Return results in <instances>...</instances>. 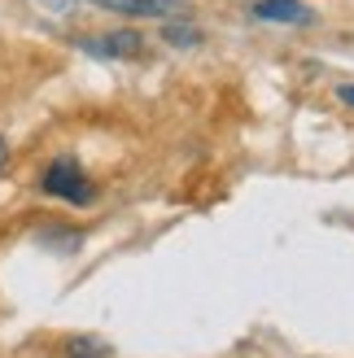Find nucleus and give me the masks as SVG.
<instances>
[{"label": "nucleus", "mask_w": 354, "mask_h": 358, "mask_svg": "<svg viewBox=\"0 0 354 358\" xmlns=\"http://www.w3.org/2000/svg\"><path fill=\"white\" fill-rule=\"evenodd\" d=\"M40 188L48 196H57V201H70V206H92L97 201V184L83 175V166L75 162V157L48 162V171L40 175Z\"/></svg>", "instance_id": "1"}, {"label": "nucleus", "mask_w": 354, "mask_h": 358, "mask_svg": "<svg viewBox=\"0 0 354 358\" xmlns=\"http://www.w3.org/2000/svg\"><path fill=\"white\" fill-rule=\"evenodd\" d=\"M87 57H105V62H127L145 52V40L136 31H105V35H79L75 40Z\"/></svg>", "instance_id": "2"}, {"label": "nucleus", "mask_w": 354, "mask_h": 358, "mask_svg": "<svg viewBox=\"0 0 354 358\" xmlns=\"http://www.w3.org/2000/svg\"><path fill=\"white\" fill-rule=\"evenodd\" d=\"M97 9H110V13H122V17H188V5L184 0H92Z\"/></svg>", "instance_id": "3"}, {"label": "nucleus", "mask_w": 354, "mask_h": 358, "mask_svg": "<svg viewBox=\"0 0 354 358\" xmlns=\"http://www.w3.org/2000/svg\"><path fill=\"white\" fill-rule=\"evenodd\" d=\"M258 22H280V27H311L315 13L302 5V0H254L250 9Z\"/></svg>", "instance_id": "4"}, {"label": "nucleus", "mask_w": 354, "mask_h": 358, "mask_svg": "<svg viewBox=\"0 0 354 358\" xmlns=\"http://www.w3.org/2000/svg\"><path fill=\"white\" fill-rule=\"evenodd\" d=\"M62 358H114V350L101 336H70L62 345Z\"/></svg>", "instance_id": "5"}, {"label": "nucleus", "mask_w": 354, "mask_h": 358, "mask_svg": "<svg viewBox=\"0 0 354 358\" xmlns=\"http://www.w3.org/2000/svg\"><path fill=\"white\" fill-rule=\"evenodd\" d=\"M162 40L175 44V48H197L201 44V31L188 22V17H171V22H162Z\"/></svg>", "instance_id": "6"}, {"label": "nucleus", "mask_w": 354, "mask_h": 358, "mask_svg": "<svg viewBox=\"0 0 354 358\" xmlns=\"http://www.w3.org/2000/svg\"><path fill=\"white\" fill-rule=\"evenodd\" d=\"M337 96H341V105H350V110H354V83H341Z\"/></svg>", "instance_id": "7"}, {"label": "nucleus", "mask_w": 354, "mask_h": 358, "mask_svg": "<svg viewBox=\"0 0 354 358\" xmlns=\"http://www.w3.org/2000/svg\"><path fill=\"white\" fill-rule=\"evenodd\" d=\"M5 162H9V145H5V136H0V171H5Z\"/></svg>", "instance_id": "8"}]
</instances>
